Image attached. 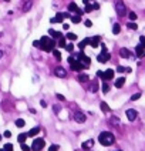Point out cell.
<instances>
[{"instance_id": "1", "label": "cell", "mask_w": 145, "mask_h": 151, "mask_svg": "<svg viewBox=\"0 0 145 151\" xmlns=\"http://www.w3.org/2000/svg\"><path fill=\"white\" fill-rule=\"evenodd\" d=\"M98 141H100V144H102V145H105V147H108V145L114 144L115 137H114V134L110 133V131H104V133H101V134L98 136Z\"/></svg>"}, {"instance_id": "2", "label": "cell", "mask_w": 145, "mask_h": 151, "mask_svg": "<svg viewBox=\"0 0 145 151\" xmlns=\"http://www.w3.org/2000/svg\"><path fill=\"white\" fill-rule=\"evenodd\" d=\"M40 43H41V49H43L44 51H53V50H54V46H56L54 40L50 39V37H47V36L41 37Z\"/></svg>"}, {"instance_id": "3", "label": "cell", "mask_w": 145, "mask_h": 151, "mask_svg": "<svg viewBox=\"0 0 145 151\" xmlns=\"http://www.w3.org/2000/svg\"><path fill=\"white\" fill-rule=\"evenodd\" d=\"M101 49H102V51L98 54V57H97V60H98L100 63H107L108 60H110V57H111V54L107 51V49H105V46L104 44H101Z\"/></svg>"}, {"instance_id": "4", "label": "cell", "mask_w": 145, "mask_h": 151, "mask_svg": "<svg viewBox=\"0 0 145 151\" xmlns=\"http://www.w3.org/2000/svg\"><path fill=\"white\" fill-rule=\"evenodd\" d=\"M115 10H117V14L120 16V17H122V16L127 14V6L122 3V0H118L117 4H115Z\"/></svg>"}, {"instance_id": "5", "label": "cell", "mask_w": 145, "mask_h": 151, "mask_svg": "<svg viewBox=\"0 0 145 151\" xmlns=\"http://www.w3.org/2000/svg\"><path fill=\"white\" fill-rule=\"evenodd\" d=\"M75 59H77L78 61H80V63H81V64H83L84 67H85V68L88 67L90 64H91V60H90V57H87V56L84 54L83 51H81L80 54H77V57H75Z\"/></svg>"}, {"instance_id": "6", "label": "cell", "mask_w": 145, "mask_h": 151, "mask_svg": "<svg viewBox=\"0 0 145 151\" xmlns=\"http://www.w3.org/2000/svg\"><path fill=\"white\" fill-rule=\"evenodd\" d=\"M44 140L43 138H36L33 141V144H31V150L33 151H40V150H43V147H44Z\"/></svg>"}, {"instance_id": "7", "label": "cell", "mask_w": 145, "mask_h": 151, "mask_svg": "<svg viewBox=\"0 0 145 151\" xmlns=\"http://www.w3.org/2000/svg\"><path fill=\"white\" fill-rule=\"evenodd\" d=\"M125 114H127V117H128L130 121L137 120V117H138V113H137V110H134V108H128V110L125 111Z\"/></svg>"}, {"instance_id": "8", "label": "cell", "mask_w": 145, "mask_h": 151, "mask_svg": "<svg viewBox=\"0 0 145 151\" xmlns=\"http://www.w3.org/2000/svg\"><path fill=\"white\" fill-rule=\"evenodd\" d=\"M74 120L77 121V123L83 124V123H85L87 117H85V114H84V113H81V111H77V113L74 114Z\"/></svg>"}, {"instance_id": "9", "label": "cell", "mask_w": 145, "mask_h": 151, "mask_svg": "<svg viewBox=\"0 0 145 151\" xmlns=\"http://www.w3.org/2000/svg\"><path fill=\"white\" fill-rule=\"evenodd\" d=\"M54 74L60 78H64L65 76H67V71H65V68H63V67H56L54 68Z\"/></svg>"}, {"instance_id": "10", "label": "cell", "mask_w": 145, "mask_h": 151, "mask_svg": "<svg viewBox=\"0 0 145 151\" xmlns=\"http://www.w3.org/2000/svg\"><path fill=\"white\" fill-rule=\"evenodd\" d=\"M114 78V70H111V68H108V70L104 71V77H102V80L104 81H108V80H112Z\"/></svg>"}, {"instance_id": "11", "label": "cell", "mask_w": 145, "mask_h": 151, "mask_svg": "<svg viewBox=\"0 0 145 151\" xmlns=\"http://www.w3.org/2000/svg\"><path fill=\"white\" fill-rule=\"evenodd\" d=\"M135 53H137V56H138L139 59H142V57H145V49L141 46V44H138V46L135 47Z\"/></svg>"}, {"instance_id": "12", "label": "cell", "mask_w": 145, "mask_h": 151, "mask_svg": "<svg viewBox=\"0 0 145 151\" xmlns=\"http://www.w3.org/2000/svg\"><path fill=\"white\" fill-rule=\"evenodd\" d=\"M83 68H85V67H84V66L81 64V63L78 61V60H77V61H74L73 64H71V70H74V71H80V70H83Z\"/></svg>"}, {"instance_id": "13", "label": "cell", "mask_w": 145, "mask_h": 151, "mask_svg": "<svg viewBox=\"0 0 145 151\" xmlns=\"http://www.w3.org/2000/svg\"><path fill=\"white\" fill-rule=\"evenodd\" d=\"M90 44H91V47H98V44H100V36H94V37H91L90 39Z\"/></svg>"}, {"instance_id": "14", "label": "cell", "mask_w": 145, "mask_h": 151, "mask_svg": "<svg viewBox=\"0 0 145 151\" xmlns=\"http://www.w3.org/2000/svg\"><path fill=\"white\" fill-rule=\"evenodd\" d=\"M120 56L122 57V59H130L131 53H130V50H128V49H121L120 50Z\"/></svg>"}, {"instance_id": "15", "label": "cell", "mask_w": 145, "mask_h": 151, "mask_svg": "<svg viewBox=\"0 0 145 151\" xmlns=\"http://www.w3.org/2000/svg\"><path fill=\"white\" fill-rule=\"evenodd\" d=\"M93 145H94V141H93V140H88V141H84L83 144H81V147H83L84 150H87V151H88L90 148L93 147Z\"/></svg>"}, {"instance_id": "16", "label": "cell", "mask_w": 145, "mask_h": 151, "mask_svg": "<svg viewBox=\"0 0 145 151\" xmlns=\"http://www.w3.org/2000/svg\"><path fill=\"white\" fill-rule=\"evenodd\" d=\"M38 133H40V128H38V127H34V128H31L30 131L27 133V136L28 137H34V136H37Z\"/></svg>"}, {"instance_id": "17", "label": "cell", "mask_w": 145, "mask_h": 151, "mask_svg": "<svg viewBox=\"0 0 145 151\" xmlns=\"http://www.w3.org/2000/svg\"><path fill=\"white\" fill-rule=\"evenodd\" d=\"M124 84H125V78H124V77H120V78L115 80V87H117V88H121Z\"/></svg>"}, {"instance_id": "18", "label": "cell", "mask_w": 145, "mask_h": 151, "mask_svg": "<svg viewBox=\"0 0 145 151\" xmlns=\"http://www.w3.org/2000/svg\"><path fill=\"white\" fill-rule=\"evenodd\" d=\"M68 10H70V12H74V13H78V12H80V9H78L77 3H70V4H68Z\"/></svg>"}, {"instance_id": "19", "label": "cell", "mask_w": 145, "mask_h": 151, "mask_svg": "<svg viewBox=\"0 0 145 151\" xmlns=\"http://www.w3.org/2000/svg\"><path fill=\"white\" fill-rule=\"evenodd\" d=\"M31 6H33V2H31V0H27L24 3V6H23V12H28V10L31 9Z\"/></svg>"}, {"instance_id": "20", "label": "cell", "mask_w": 145, "mask_h": 151, "mask_svg": "<svg viewBox=\"0 0 145 151\" xmlns=\"http://www.w3.org/2000/svg\"><path fill=\"white\" fill-rule=\"evenodd\" d=\"M49 33H50V36H53L54 39H61V33L60 31H54V30H49Z\"/></svg>"}, {"instance_id": "21", "label": "cell", "mask_w": 145, "mask_h": 151, "mask_svg": "<svg viewBox=\"0 0 145 151\" xmlns=\"http://www.w3.org/2000/svg\"><path fill=\"white\" fill-rule=\"evenodd\" d=\"M27 134H24V133H23V134H19V137H17V140H19V143H20V144H24V141H26V138H27Z\"/></svg>"}, {"instance_id": "22", "label": "cell", "mask_w": 145, "mask_h": 151, "mask_svg": "<svg viewBox=\"0 0 145 151\" xmlns=\"http://www.w3.org/2000/svg\"><path fill=\"white\" fill-rule=\"evenodd\" d=\"M120 31H121V26L118 24V23H115V24L112 26V33H114V34H120Z\"/></svg>"}, {"instance_id": "23", "label": "cell", "mask_w": 145, "mask_h": 151, "mask_svg": "<svg viewBox=\"0 0 145 151\" xmlns=\"http://www.w3.org/2000/svg\"><path fill=\"white\" fill-rule=\"evenodd\" d=\"M88 76H87V74H80V76H78V81H80V83H85V81H88Z\"/></svg>"}, {"instance_id": "24", "label": "cell", "mask_w": 145, "mask_h": 151, "mask_svg": "<svg viewBox=\"0 0 145 151\" xmlns=\"http://www.w3.org/2000/svg\"><path fill=\"white\" fill-rule=\"evenodd\" d=\"M71 22L74 23V24H78V23L81 22V16H78V14L73 16V17H71Z\"/></svg>"}, {"instance_id": "25", "label": "cell", "mask_w": 145, "mask_h": 151, "mask_svg": "<svg viewBox=\"0 0 145 151\" xmlns=\"http://www.w3.org/2000/svg\"><path fill=\"white\" fill-rule=\"evenodd\" d=\"M16 126L19 127V128H22V127L26 126V121L23 120V118H19V120H16Z\"/></svg>"}, {"instance_id": "26", "label": "cell", "mask_w": 145, "mask_h": 151, "mask_svg": "<svg viewBox=\"0 0 145 151\" xmlns=\"http://www.w3.org/2000/svg\"><path fill=\"white\" fill-rule=\"evenodd\" d=\"M65 37H67L68 40H71V41L77 40V34H74V33H67V34H65Z\"/></svg>"}, {"instance_id": "27", "label": "cell", "mask_w": 145, "mask_h": 151, "mask_svg": "<svg viewBox=\"0 0 145 151\" xmlns=\"http://www.w3.org/2000/svg\"><path fill=\"white\" fill-rule=\"evenodd\" d=\"M54 19H56V23H61L64 20V16H63V13H57Z\"/></svg>"}, {"instance_id": "28", "label": "cell", "mask_w": 145, "mask_h": 151, "mask_svg": "<svg viewBox=\"0 0 145 151\" xmlns=\"http://www.w3.org/2000/svg\"><path fill=\"white\" fill-rule=\"evenodd\" d=\"M127 27L130 29V30H137V29H138V24H137V23H134V22H130L128 24H127Z\"/></svg>"}, {"instance_id": "29", "label": "cell", "mask_w": 145, "mask_h": 151, "mask_svg": "<svg viewBox=\"0 0 145 151\" xmlns=\"http://www.w3.org/2000/svg\"><path fill=\"white\" fill-rule=\"evenodd\" d=\"M101 110L104 111V113H110V107H108V104L105 101L101 103Z\"/></svg>"}, {"instance_id": "30", "label": "cell", "mask_w": 145, "mask_h": 151, "mask_svg": "<svg viewBox=\"0 0 145 151\" xmlns=\"http://www.w3.org/2000/svg\"><path fill=\"white\" fill-rule=\"evenodd\" d=\"M87 44H90V39H84V40L81 41L80 44H78V47H80V49H84V47H85Z\"/></svg>"}, {"instance_id": "31", "label": "cell", "mask_w": 145, "mask_h": 151, "mask_svg": "<svg viewBox=\"0 0 145 151\" xmlns=\"http://www.w3.org/2000/svg\"><path fill=\"white\" fill-rule=\"evenodd\" d=\"M59 46L63 47V49L67 46V43H65V37H61V39H59Z\"/></svg>"}, {"instance_id": "32", "label": "cell", "mask_w": 145, "mask_h": 151, "mask_svg": "<svg viewBox=\"0 0 145 151\" xmlns=\"http://www.w3.org/2000/svg\"><path fill=\"white\" fill-rule=\"evenodd\" d=\"M110 123L114 124V126H118V124H120V120H118V117H115V116H114V117L110 118Z\"/></svg>"}, {"instance_id": "33", "label": "cell", "mask_w": 145, "mask_h": 151, "mask_svg": "<svg viewBox=\"0 0 145 151\" xmlns=\"http://www.w3.org/2000/svg\"><path fill=\"white\" fill-rule=\"evenodd\" d=\"M97 90H98V84H97V83H91V86H90V91L95 93Z\"/></svg>"}, {"instance_id": "34", "label": "cell", "mask_w": 145, "mask_h": 151, "mask_svg": "<svg viewBox=\"0 0 145 151\" xmlns=\"http://www.w3.org/2000/svg\"><path fill=\"white\" fill-rule=\"evenodd\" d=\"M108 91H110V84L104 83V84H102V93H105V94H107Z\"/></svg>"}, {"instance_id": "35", "label": "cell", "mask_w": 145, "mask_h": 151, "mask_svg": "<svg viewBox=\"0 0 145 151\" xmlns=\"http://www.w3.org/2000/svg\"><path fill=\"white\" fill-rule=\"evenodd\" d=\"M128 16H130V20H131V22H134V20H137V13H134V12H130V13H128Z\"/></svg>"}, {"instance_id": "36", "label": "cell", "mask_w": 145, "mask_h": 151, "mask_svg": "<svg viewBox=\"0 0 145 151\" xmlns=\"http://www.w3.org/2000/svg\"><path fill=\"white\" fill-rule=\"evenodd\" d=\"M3 150H4V151H13V145L10 144V143H7V144L3 147Z\"/></svg>"}, {"instance_id": "37", "label": "cell", "mask_w": 145, "mask_h": 151, "mask_svg": "<svg viewBox=\"0 0 145 151\" xmlns=\"http://www.w3.org/2000/svg\"><path fill=\"white\" fill-rule=\"evenodd\" d=\"M93 6H91V4H85V9H84V12L85 13H90V12H93Z\"/></svg>"}, {"instance_id": "38", "label": "cell", "mask_w": 145, "mask_h": 151, "mask_svg": "<svg viewBox=\"0 0 145 151\" xmlns=\"http://www.w3.org/2000/svg\"><path fill=\"white\" fill-rule=\"evenodd\" d=\"M59 145L57 144H53V145H50V148H49V151H59Z\"/></svg>"}, {"instance_id": "39", "label": "cell", "mask_w": 145, "mask_h": 151, "mask_svg": "<svg viewBox=\"0 0 145 151\" xmlns=\"http://www.w3.org/2000/svg\"><path fill=\"white\" fill-rule=\"evenodd\" d=\"M53 54L56 56V59H57V60H60V59H61V54H60V51H59V50H53Z\"/></svg>"}, {"instance_id": "40", "label": "cell", "mask_w": 145, "mask_h": 151, "mask_svg": "<svg viewBox=\"0 0 145 151\" xmlns=\"http://www.w3.org/2000/svg\"><path fill=\"white\" fill-rule=\"evenodd\" d=\"M139 97H141V93H135V94H134L132 97H131V100H132V101H135V100H138Z\"/></svg>"}, {"instance_id": "41", "label": "cell", "mask_w": 145, "mask_h": 151, "mask_svg": "<svg viewBox=\"0 0 145 151\" xmlns=\"http://www.w3.org/2000/svg\"><path fill=\"white\" fill-rule=\"evenodd\" d=\"M84 26H85V27H91V26H93V22H91V20H88V19H87L85 22H84Z\"/></svg>"}, {"instance_id": "42", "label": "cell", "mask_w": 145, "mask_h": 151, "mask_svg": "<svg viewBox=\"0 0 145 151\" xmlns=\"http://www.w3.org/2000/svg\"><path fill=\"white\" fill-rule=\"evenodd\" d=\"M139 41H141V46L145 49V36H141V37H139Z\"/></svg>"}, {"instance_id": "43", "label": "cell", "mask_w": 145, "mask_h": 151, "mask_svg": "<svg viewBox=\"0 0 145 151\" xmlns=\"http://www.w3.org/2000/svg\"><path fill=\"white\" fill-rule=\"evenodd\" d=\"M65 49H67V51H73V50H74V46H73V44H67V46H65Z\"/></svg>"}, {"instance_id": "44", "label": "cell", "mask_w": 145, "mask_h": 151, "mask_svg": "<svg viewBox=\"0 0 145 151\" xmlns=\"http://www.w3.org/2000/svg\"><path fill=\"white\" fill-rule=\"evenodd\" d=\"M22 150H23V151H30L31 148L28 147V145H26V144H22Z\"/></svg>"}, {"instance_id": "45", "label": "cell", "mask_w": 145, "mask_h": 151, "mask_svg": "<svg viewBox=\"0 0 145 151\" xmlns=\"http://www.w3.org/2000/svg\"><path fill=\"white\" fill-rule=\"evenodd\" d=\"M33 46H34V47H40V49H41V43H40V41H38V40L33 41Z\"/></svg>"}, {"instance_id": "46", "label": "cell", "mask_w": 145, "mask_h": 151, "mask_svg": "<svg viewBox=\"0 0 145 151\" xmlns=\"http://www.w3.org/2000/svg\"><path fill=\"white\" fill-rule=\"evenodd\" d=\"M117 71H118V73H122V71H125V67H122V66H118V67H117Z\"/></svg>"}, {"instance_id": "47", "label": "cell", "mask_w": 145, "mask_h": 151, "mask_svg": "<svg viewBox=\"0 0 145 151\" xmlns=\"http://www.w3.org/2000/svg\"><path fill=\"white\" fill-rule=\"evenodd\" d=\"M97 77H104V71H101V70H98V71H97Z\"/></svg>"}, {"instance_id": "48", "label": "cell", "mask_w": 145, "mask_h": 151, "mask_svg": "<svg viewBox=\"0 0 145 151\" xmlns=\"http://www.w3.org/2000/svg\"><path fill=\"white\" fill-rule=\"evenodd\" d=\"M57 99H59L60 101H64V100H65V97H64V96H61V94H57Z\"/></svg>"}, {"instance_id": "49", "label": "cell", "mask_w": 145, "mask_h": 151, "mask_svg": "<svg viewBox=\"0 0 145 151\" xmlns=\"http://www.w3.org/2000/svg\"><path fill=\"white\" fill-rule=\"evenodd\" d=\"M4 137H6V138H10V137H12V133H10V131H4Z\"/></svg>"}, {"instance_id": "50", "label": "cell", "mask_w": 145, "mask_h": 151, "mask_svg": "<svg viewBox=\"0 0 145 151\" xmlns=\"http://www.w3.org/2000/svg\"><path fill=\"white\" fill-rule=\"evenodd\" d=\"M40 105H41V107L44 108V107H47V103L44 101V100H41V101H40Z\"/></svg>"}, {"instance_id": "51", "label": "cell", "mask_w": 145, "mask_h": 151, "mask_svg": "<svg viewBox=\"0 0 145 151\" xmlns=\"http://www.w3.org/2000/svg\"><path fill=\"white\" fill-rule=\"evenodd\" d=\"M93 9H94V10H98V9H100V4H98V3H94V4H93Z\"/></svg>"}, {"instance_id": "52", "label": "cell", "mask_w": 145, "mask_h": 151, "mask_svg": "<svg viewBox=\"0 0 145 151\" xmlns=\"http://www.w3.org/2000/svg\"><path fill=\"white\" fill-rule=\"evenodd\" d=\"M68 27H70V26H68L67 23H64V24H63V29H64V30H68Z\"/></svg>"}, {"instance_id": "53", "label": "cell", "mask_w": 145, "mask_h": 151, "mask_svg": "<svg viewBox=\"0 0 145 151\" xmlns=\"http://www.w3.org/2000/svg\"><path fill=\"white\" fill-rule=\"evenodd\" d=\"M63 16H64V19H68L70 17V13H63Z\"/></svg>"}, {"instance_id": "54", "label": "cell", "mask_w": 145, "mask_h": 151, "mask_svg": "<svg viewBox=\"0 0 145 151\" xmlns=\"http://www.w3.org/2000/svg\"><path fill=\"white\" fill-rule=\"evenodd\" d=\"M83 2H84V4H88L90 3V0H83Z\"/></svg>"}, {"instance_id": "55", "label": "cell", "mask_w": 145, "mask_h": 151, "mask_svg": "<svg viewBox=\"0 0 145 151\" xmlns=\"http://www.w3.org/2000/svg\"><path fill=\"white\" fill-rule=\"evenodd\" d=\"M2 57H3V51H2V50H0V59H2Z\"/></svg>"}, {"instance_id": "56", "label": "cell", "mask_w": 145, "mask_h": 151, "mask_svg": "<svg viewBox=\"0 0 145 151\" xmlns=\"http://www.w3.org/2000/svg\"><path fill=\"white\" fill-rule=\"evenodd\" d=\"M0 151H4V150H3V148H0Z\"/></svg>"}, {"instance_id": "57", "label": "cell", "mask_w": 145, "mask_h": 151, "mask_svg": "<svg viewBox=\"0 0 145 151\" xmlns=\"http://www.w3.org/2000/svg\"><path fill=\"white\" fill-rule=\"evenodd\" d=\"M0 141H2V136H0Z\"/></svg>"}, {"instance_id": "58", "label": "cell", "mask_w": 145, "mask_h": 151, "mask_svg": "<svg viewBox=\"0 0 145 151\" xmlns=\"http://www.w3.org/2000/svg\"><path fill=\"white\" fill-rule=\"evenodd\" d=\"M4 2H10V0H4Z\"/></svg>"}, {"instance_id": "59", "label": "cell", "mask_w": 145, "mask_h": 151, "mask_svg": "<svg viewBox=\"0 0 145 151\" xmlns=\"http://www.w3.org/2000/svg\"><path fill=\"white\" fill-rule=\"evenodd\" d=\"M115 151H121V150H115Z\"/></svg>"}, {"instance_id": "60", "label": "cell", "mask_w": 145, "mask_h": 151, "mask_svg": "<svg viewBox=\"0 0 145 151\" xmlns=\"http://www.w3.org/2000/svg\"><path fill=\"white\" fill-rule=\"evenodd\" d=\"M90 2H94V0H90Z\"/></svg>"}, {"instance_id": "61", "label": "cell", "mask_w": 145, "mask_h": 151, "mask_svg": "<svg viewBox=\"0 0 145 151\" xmlns=\"http://www.w3.org/2000/svg\"><path fill=\"white\" fill-rule=\"evenodd\" d=\"M88 151H90V150H88Z\"/></svg>"}]
</instances>
